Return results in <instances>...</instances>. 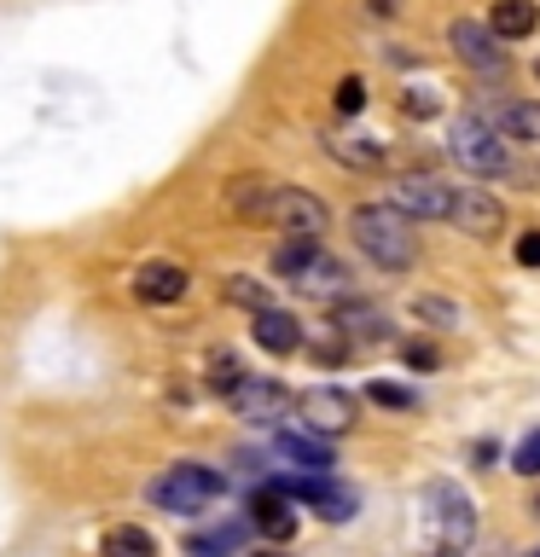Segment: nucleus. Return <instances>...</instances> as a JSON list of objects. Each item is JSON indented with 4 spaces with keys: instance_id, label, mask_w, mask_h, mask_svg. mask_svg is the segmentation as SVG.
Segmentation results:
<instances>
[{
    "instance_id": "nucleus-11",
    "label": "nucleus",
    "mask_w": 540,
    "mask_h": 557,
    "mask_svg": "<svg viewBox=\"0 0 540 557\" xmlns=\"http://www.w3.org/2000/svg\"><path fill=\"white\" fill-rule=\"evenodd\" d=\"M447 47H453V59L470 64V70H482V76H500V70H505V52L494 41V29L477 24V17H453V24H447Z\"/></svg>"
},
{
    "instance_id": "nucleus-13",
    "label": "nucleus",
    "mask_w": 540,
    "mask_h": 557,
    "mask_svg": "<svg viewBox=\"0 0 540 557\" xmlns=\"http://www.w3.org/2000/svg\"><path fill=\"white\" fill-rule=\"evenodd\" d=\"M273 459L296 465L303 476H326V470H331V447H326V435H314V430H279L273 435Z\"/></svg>"
},
{
    "instance_id": "nucleus-15",
    "label": "nucleus",
    "mask_w": 540,
    "mask_h": 557,
    "mask_svg": "<svg viewBox=\"0 0 540 557\" xmlns=\"http://www.w3.org/2000/svg\"><path fill=\"white\" fill-rule=\"evenodd\" d=\"M331 331H343V337H355V343H378V337H390V320H383V308L378 302H331Z\"/></svg>"
},
{
    "instance_id": "nucleus-12",
    "label": "nucleus",
    "mask_w": 540,
    "mask_h": 557,
    "mask_svg": "<svg viewBox=\"0 0 540 557\" xmlns=\"http://www.w3.org/2000/svg\"><path fill=\"white\" fill-rule=\"evenodd\" d=\"M296 412H303V424L314 435H343L355 424V395L338 389V383H314V389L296 400Z\"/></svg>"
},
{
    "instance_id": "nucleus-32",
    "label": "nucleus",
    "mask_w": 540,
    "mask_h": 557,
    "mask_svg": "<svg viewBox=\"0 0 540 557\" xmlns=\"http://www.w3.org/2000/svg\"><path fill=\"white\" fill-rule=\"evenodd\" d=\"M401 355H407V366H413V372H435V366H442V355H435L430 343H407Z\"/></svg>"
},
{
    "instance_id": "nucleus-34",
    "label": "nucleus",
    "mask_w": 540,
    "mask_h": 557,
    "mask_svg": "<svg viewBox=\"0 0 540 557\" xmlns=\"http://www.w3.org/2000/svg\"><path fill=\"white\" fill-rule=\"evenodd\" d=\"M256 557H285V552H256Z\"/></svg>"
},
{
    "instance_id": "nucleus-7",
    "label": "nucleus",
    "mask_w": 540,
    "mask_h": 557,
    "mask_svg": "<svg viewBox=\"0 0 540 557\" xmlns=\"http://www.w3.org/2000/svg\"><path fill=\"white\" fill-rule=\"evenodd\" d=\"M273 487L291 505H320L326 522H348V517H355V487H338L331 476H273Z\"/></svg>"
},
{
    "instance_id": "nucleus-23",
    "label": "nucleus",
    "mask_w": 540,
    "mask_h": 557,
    "mask_svg": "<svg viewBox=\"0 0 540 557\" xmlns=\"http://www.w3.org/2000/svg\"><path fill=\"white\" fill-rule=\"evenodd\" d=\"M238 546H244V529H238V522H226V529H209V534H192V540H186L192 557H238Z\"/></svg>"
},
{
    "instance_id": "nucleus-6",
    "label": "nucleus",
    "mask_w": 540,
    "mask_h": 557,
    "mask_svg": "<svg viewBox=\"0 0 540 557\" xmlns=\"http://www.w3.org/2000/svg\"><path fill=\"white\" fill-rule=\"evenodd\" d=\"M447 221L459 226V233H470V238H500L505 233V209H500V198L488 186H453Z\"/></svg>"
},
{
    "instance_id": "nucleus-5",
    "label": "nucleus",
    "mask_w": 540,
    "mask_h": 557,
    "mask_svg": "<svg viewBox=\"0 0 540 557\" xmlns=\"http://www.w3.org/2000/svg\"><path fill=\"white\" fill-rule=\"evenodd\" d=\"M425 511H430L435 529H442V552H447V557H459V552L470 546V534H477V511H470L465 487L430 482V487H425Z\"/></svg>"
},
{
    "instance_id": "nucleus-36",
    "label": "nucleus",
    "mask_w": 540,
    "mask_h": 557,
    "mask_svg": "<svg viewBox=\"0 0 540 557\" xmlns=\"http://www.w3.org/2000/svg\"><path fill=\"white\" fill-rule=\"evenodd\" d=\"M529 557H540V552H529Z\"/></svg>"
},
{
    "instance_id": "nucleus-19",
    "label": "nucleus",
    "mask_w": 540,
    "mask_h": 557,
    "mask_svg": "<svg viewBox=\"0 0 540 557\" xmlns=\"http://www.w3.org/2000/svg\"><path fill=\"white\" fill-rule=\"evenodd\" d=\"M494 134L512 146V139H523V146H540V99H505L494 111Z\"/></svg>"
},
{
    "instance_id": "nucleus-31",
    "label": "nucleus",
    "mask_w": 540,
    "mask_h": 557,
    "mask_svg": "<svg viewBox=\"0 0 540 557\" xmlns=\"http://www.w3.org/2000/svg\"><path fill=\"white\" fill-rule=\"evenodd\" d=\"M401 111L407 116H435L442 111V94H435V87H407V94H401Z\"/></svg>"
},
{
    "instance_id": "nucleus-8",
    "label": "nucleus",
    "mask_w": 540,
    "mask_h": 557,
    "mask_svg": "<svg viewBox=\"0 0 540 557\" xmlns=\"http://www.w3.org/2000/svg\"><path fill=\"white\" fill-rule=\"evenodd\" d=\"M226 400H233V412L244 418V424H256V430H273L279 418H291V389L273 383V377H244Z\"/></svg>"
},
{
    "instance_id": "nucleus-17",
    "label": "nucleus",
    "mask_w": 540,
    "mask_h": 557,
    "mask_svg": "<svg viewBox=\"0 0 540 557\" xmlns=\"http://www.w3.org/2000/svg\"><path fill=\"white\" fill-rule=\"evenodd\" d=\"M192 285L186 268H174V261H146V268L134 273V296L139 302H181Z\"/></svg>"
},
{
    "instance_id": "nucleus-29",
    "label": "nucleus",
    "mask_w": 540,
    "mask_h": 557,
    "mask_svg": "<svg viewBox=\"0 0 540 557\" xmlns=\"http://www.w3.org/2000/svg\"><path fill=\"white\" fill-rule=\"evenodd\" d=\"M226 302H238V308H250V313H256V308H268V290H261L256 278H244V273H238V278H226Z\"/></svg>"
},
{
    "instance_id": "nucleus-30",
    "label": "nucleus",
    "mask_w": 540,
    "mask_h": 557,
    "mask_svg": "<svg viewBox=\"0 0 540 557\" xmlns=\"http://www.w3.org/2000/svg\"><path fill=\"white\" fill-rule=\"evenodd\" d=\"M512 470H517V476H540V430H529L512 447Z\"/></svg>"
},
{
    "instance_id": "nucleus-10",
    "label": "nucleus",
    "mask_w": 540,
    "mask_h": 557,
    "mask_svg": "<svg viewBox=\"0 0 540 557\" xmlns=\"http://www.w3.org/2000/svg\"><path fill=\"white\" fill-rule=\"evenodd\" d=\"M285 285L303 290V296H314V302H343V296H348V268H343L331 250H320V244H314V250L303 256V268H296Z\"/></svg>"
},
{
    "instance_id": "nucleus-27",
    "label": "nucleus",
    "mask_w": 540,
    "mask_h": 557,
    "mask_svg": "<svg viewBox=\"0 0 540 557\" xmlns=\"http://www.w3.org/2000/svg\"><path fill=\"white\" fill-rule=\"evenodd\" d=\"M314 250V238H285V244H279V250H273V273L279 278H291L296 268H303V256Z\"/></svg>"
},
{
    "instance_id": "nucleus-28",
    "label": "nucleus",
    "mask_w": 540,
    "mask_h": 557,
    "mask_svg": "<svg viewBox=\"0 0 540 557\" xmlns=\"http://www.w3.org/2000/svg\"><path fill=\"white\" fill-rule=\"evenodd\" d=\"M413 313L418 320H435V325H459V308L447 296H413Z\"/></svg>"
},
{
    "instance_id": "nucleus-35",
    "label": "nucleus",
    "mask_w": 540,
    "mask_h": 557,
    "mask_svg": "<svg viewBox=\"0 0 540 557\" xmlns=\"http://www.w3.org/2000/svg\"><path fill=\"white\" fill-rule=\"evenodd\" d=\"M535 76H540V59H535Z\"/></svg>"
},
{
    "instance_id": "nucleus-14",
    "label": "nucleus",
    "mask_w": 540,
    "mask_h": 557,
    "mask_svg": "<svg viewBox=\"0 0 540 557\" xmlns=\"http://www.w3.org/2000/svg\"><path fill=\"white\" fill-rule=\"evenodd\" d=\"M250 337H256V348H268V355H296L303 348V320L296 313H285V308H256V325H250Z\"/></svg>"
},
{
    "instance_id": "nucleus-3",
    "label": "nucleus",
    "mask_w": 540,
    "mask_h": 557,
    "mask_svg": "<svg viewBox=\"0 0 540 557\" xmlns=\"http://www.w3.org/2000/svg\"><path fill=\"white\" fill-rule=\"evenodd\" d=\"M221 487H226L221 470H209L198 459H181L151 482V505L157 511H174V517H192V511H204V505H216Z\"/></svg>"
},
{
    "instance_id": "nucleus-1",
    "label": "nucleus",
    "mask_w": 540,
    "mask_h": 557,
    "mask_svg": "<svg viewBox=\"0 0 540 557\" xmlns=\"http://www.w3.org/2000/svg\"><path fill=\"white\" fill-rule=\"evenodd\" d=\"M348 233H355L360 256L378 261L383 273H407L413 261H418V233H413V221L401 215V209H390V203H360L355 215H348Z\"/></svg>"
},
{
    "instance_id": "nucleus-4",
    "label": "nucleus",
    "mask_w": 540,
    "mask_h": 557,
    "mask_svg": "<svg viewBox=\"0 0 540 557\" xmlns=\"http://www.w3.org/2000/svg\"><path fill=\"white\" fill-rule=\"evenodd\" d=\"M261 221H273L279 233H291V238L320 244V233L331 226V209L314 198V191H303V186H273L268 203H261Z\"/></svg>"
},
{
    "instance_id": "nucleus-21",
    "label": "nucleus",
    "mask_w": 540,
    "mask_h": 557,
    "mask_svg": "<svg viewBox=\"0 0 540 557\" xmlns=\"http://www.w3.org/2000/svg\"><path fill=\"white\" fill-rule=\"evenodd\" d=\"M99 557H157V540L139 522H116V529L99 534Z\"/></svg>"
},
{
    "instance_id": "nucleus-16",
    "label": "nucleus",
    "mask_w": 540,
    "mask_h": 557,
    "mask_svg": "<svg viewBox=\"0 0 540 557\" xmlns=\"http://www.w3.org/2000/svg\"><path fill=\"white\" fill-rule=\"evenodd\" d=\"M326 157L343 163V169H383L390 163V139H378V134H331Z\"/></svg>"
},
{
    "instance_id": "nucleus-9",
    "label": "nucleus",
    "mask_w": 540,
    "mask_h": 557,
    "mask_svg": "<svg viewBox=\"0 0 540 557\" xmlns=\"http://www.w3.org/2000/svg\"><path fill=\"white\" fill-rule=\"evenodd\" d=\"M447 198L453 186L435 181V174H401L390 186V209H401L407 221H447Z\"/></svg>"
},
{
    "instance_id": "nucleus-25",
    "label": "nucleus",
    "mask_w": 540,
    "mask_h": 557,
    "mask_svg": "<svg viewBox=\"0 0 540 557\" xmlns=\"http://www.w3.org/2000/svg\"><path fill=\"white\" fill-rule=\"evenodd\" d=\"M238 383H244V372H238V360H233V355H226V348H221V355L209 360V389H216V395H233Z\"/></svg>"
},
{
    "instance_id": "nucleus-24",
    "label": "nucleus",
    "mask_w": 540,
    "mask_h": 557,
    "mask_svg": "<svg viewBox=\"0 0 540 557\" xmlns=\"http://www.w3.org/2000/svg\"><path fill=\"white\" fill-rule=\"evenodd\" d=\"M366 400H372V407H390V412H413L418 407V395L407 389V383H390V377L366 383Z\"/></svg>"
},
{
    "instance_id": "nucleus-18",
    "label": "nucleus",
    "mask_w": 540,
    "mask_h": 557,
    "mask_svg": "<svg viewBox=\"0 0 540 557\" xmlns=\"http://www.w3.org/2000/svg\"><path fill=\"white\" fill-rule=\"evenodd\" d=\"M250 522H256V529L268 534V540H291V534H296V511H291V499L279 494L273 482H261V487H256V499H250Z\"/></svg>"
},
{
    "instance_id": "nucleus-26",
    "label": "nucleus",
    "mask_w": 540,
    "mask_h": 557,
    "mask_svg": "<svg viewBox=\"0 0 540 557\" xmlns=\"http://www.w3.org/2000/svg\"><path fill=\"white\" fill-rule=\"evenodd\" d=\"M331 104H338V116H360L366 111V82L360 76H343L338 94H331Z\"/></svg>"
},
{
    "instance_id": "nucleus-20",
    "label": "nucleus",
    "mask_w": 540,
    "mask_h": 557,
    "mask_svg": "<svg viewBox=\"0 0 540 557\" xmlns=\"http://www.w3.org/2000/svg\"><path fill=\"white\" fill-rule=\"evenodd\" d=\"M535 24H540V7H535V0H494V12H488L494 41H523Z\"/></svg>"
},
{
    "instance_id": "nucleus-2",
    "label": "nucleus",
    "mask_w": 540,
    "mask_h": 557,
    "mask_svg": "<svg viewBox=\"0 0 540 557\" xmlns=\"http://www.w3.org/2000/svg\"><path fill=\"white\" fill-rule=\"evenodd\" d=\"M447 151H453V163H459L465 174H477V181H500V174H517L512 146H505V139L494 134V122L477 116V111L453 116V128H447Z\"/></svg>"
},
{
    "instance_id": "nucleus-22",
    "label": "nucleus",
    "mask_w": 540,
    "mask_h": 557,
    "mask_svg": "<svg viewBox=\"0 0 540 557\" xmlns=\"http://www.w3.org/2000/svg\"><path fill=\"white\" fill-rule=\"evenodd\" d=\"M268 191H273V181H261V174H238V181L226 186V209H233V215H244V221H261Z\"/></svg>"
},
{
    "instance_id": "nucleus-33",
    "label": "nucleus",
    "mask_w": 540,
    "mask_h": 557,
    "mask_svg": "<svg viewBox=\"0 0 540 557\" xmlns=\"http://www.w3.org/2000/svg\"><path fill=\"white\" fill-rule=\"evenodd\" d=\"M517 261H523V268H540V233H523L517 238Z\"/></svg>"
}]
</instances>
